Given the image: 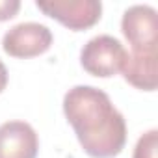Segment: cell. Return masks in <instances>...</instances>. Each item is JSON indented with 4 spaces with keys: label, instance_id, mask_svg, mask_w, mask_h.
I'll list each match as a JSON object with an SVG mask.
<instances>
[{
    "label": "cell",
    "instance_id": "6da1fadb",
    "mask_svg": "<svg viewBox=\"0 0 158 158\" xmlns=\"http://www.w3.org/2000/svg\"><path fill=\"white\" fill-rule=\"evenodd\" d=\"M63 114L78 143L91 158H114L127 143V123L108 93L93 86H74L63 97Z\"/></svg>",
    "mask_w": 158,
    "mask_h": 158
},
{
    "label": "cell",
    "instance_id": "7a4b0ae2",
    "mask_svg": "<svg viewBox=\"0 0 158 158\" xmlns=\"http://www.w3.org/2000/svg\"><path fill=\"white\" fill-rule=\"evenodd\" d=\"M125 58L127 50L123 43L106 34L89 39L80 50V63L84 71L99 78H110L121 73Z\"/></svg>",
    "mask_w": 158,
    "mask_h": 158
},
{
    "label": "cell",
    "instance_id": "3957f363",
    "mask_svg": "<svg viewBox=\"0 0 158 158\" xmlns=\"http://www.w3.org/2000/svg\"><path fill=\"white\" fill-rule=\"evenodd\" d=\"M35 6L47 17L74 32L95 26L102 13L99 0H37Z\"/></svg>",
    "mask_w": 158,
    "mask_h": 158
},
{
    "label": "cell",
    "instance_id": "277c9868",
    "mask_svg": "<svg viewBox=\"0 0 158 158\" xmlns=\"http://www.w3.org/2000/svg\"><path fill=\"white\" fill-rule=\"evenodd\" d=\"M121 32L132 52H156L158 17L156 10L145 4L130 6L121 19Z\"/></svg>",
    "mask_w": 158,
    "mask_h": 158
},
{
    "label": "cell",
    "instance_id": "5b68a950",
    "mask_svg": "<svg viewBox=\"0 0 158 158\" xmlns=\"http://www.w3.org/2000/svg\"><path fill=\"white\" fill-rule=\"evenodd\" d=\"M52 32L39 23H21L10 28L2 37V48L11 58H35L45 54L52 45Z\"/></svg>",
    "mask_w": 158,
    "mask_h": 158
},
{
    "label": "cell",
    "instance_id": "8992f818",
    "mask_svg": "<svg viewBox=\"0 0 158 158\" xmlns=\"http://www.w3.org/2000/svg\"><path fill=\"white\" fill-rule=\"evenodd\" d=\"M39 138L30 123L6 121L0 125V158H37Z\"/></svg>",
    "mask_w": 158,
    "mask_h": 158
},
{
    "label": "cell",
    "instance_id": "52a82bcc",
    "mask_svg": "<svg viewBox=\"0 0 158 158\" xmlns=\"http://www.w3.org/2000/svg\"><path fill=\"white\" fill-rule=\"evenodd\" d=\"M121 73L136 89L154 91L158 84V52H127Z\"/></svg>",
    "mask_w": 158,
    "mask_h": 158
},
{
    "label": "cell",
    "instance_id": "ba28073f",
    "mask_svg": "<svg viewBox=\"0 0 158 158\" xmlns=\"http://www.w3.org/2000/svg\"><path fill=\"white\" fill-rule=\"evenodd\" d=\"M156 151H158V130L152 128L143 136H139L132 158H156Z\"/></svg>",
    "mask_w": 158,
    "mask_h": 158
},
{
    "label": "cell",
    "instance_id": "9c48e42d",
    "mask_svg": "<svg viewBox=\"0 0 158 158\" xmlns=\"http://www.w3.org/2000/svg\"><path fill=\"white\" fill-rule=\"evenodd\" d=\"M21 10L19 0H0V23L13 19Z\"/></svg>",
    "mask_w": 158,
    "mask_h": 158
},
{
    "label": "cell",
    "instance_id": "30bf717a",
    "mask_svg": "<svg viewBox=\"0 0 158 158\" xmlns=\"http://www.w3.org/2000/svg\"><path fill=\"white\" fill-rule=\"evenodd\" d=\"M6 86H8V69L2 63V60H0V93L6 89Z\"/></svg>",
    "mask_w": 158,
    "mask_h": 158
}]
</instances>
